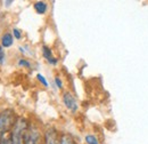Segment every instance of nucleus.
<instances>
[{
	"instance_id": "f03ea898",
	"label": "nucleus",
	"mask_w": 148,
	"mask_h": 144,
	"mask_svg": "<svg viewBox=\"0 0 148 144\" xmlns=\"http://www.w3.org/2000/svg\"><path fill=\"white\" fill-rule=\"evenodd\" d=\"M40 140V134L36 127L27 128L24 135V144H38Z\"/></svg>"
},
{
	"instance_id": "423d86ee",
	"label": "nucleus",
	"mask_w": 148,
	"mask_h": 144,
	"mask_svg": "<svg viewBox=\"0 0 148 144\" xmlns=\"http://www.w3.org/2000/svg\"><path fill=\"white\" fill-rule=\"evenodd\" d=\"M1 44L3 47H10L13 45V36L10 33H5L1 38Z\"/></svg>"
},
{
	"instance_id": "9b49d317",
	"label": "nucleus",
	"mask_w": 148,
	"mask_h": 144,
	"mask_svg": "<svg viewBox=\"0 0 148 144\" xmlns=\"http://www.w3.org/2000/svg\"><path fill=\"white\" fill-rule=\"evenodd\" d=\"M37 77H38V80H39V81H40V82H41L43 86H46V87L48 86V81L46 80V78H45V77H43L41 73H38Z\"/></svg>"
},
{
	"instance_id": "1a4fd4ad",
	"label": "nucleus",
	"mask_w": 148,
	"mask_h": 144,
	"mask_svg": "<svg viewBox=\"0 0 148 144\" xmlns=\"http://www.w3.org/2000/svg\"><path fill=\"white\" fill-rule=\"evenodd\" d=\"M86 142L88 144H99L97 137L93 136V135H87V136H86Z\"/></svg>"
},
{
	"instance_id": "f257e3e1",
	"label": "nucleus",
	"mask_w": 148,
	"mask_h": 144,
	"mask_svg": "<svg viewBox=\"0 0 148 144\" xmlns=\"http://www.w3.org/2000/svg\"><path fill=\"white\" fill-rule=\"evenodd\" d=\"M14 112L12 110H6L0 113V135L10 132V129L15 125Z\"/></svg>"
},
{
	"instance_id": "9d476101",
	"label": "nucleus",
	"mask_w": 148,
	"mask_h": 144,
	"mask_svg": "<svg viewBox=\"0 0 148 144\" xmlns=\"http://www.w3.org/2000/svg\"><path fill=\"white\" fill-rule=\"evenodd\" d=\"M60 144H75V143H74V141L72 140L71 136H69V135H63Z\"/></svg>"
},
{
	"instance_id": "ddd939ff",
	"label": "nucleus",
	"mask_w": 148,
	"mask_h": 144,
	"mask_svg": "<svg viewBox=\"0 0 148 144\" xmlns=\"http://www.w3.org/2000/svg\"><path fill=\"white\" fill-rule=\"evenodd\" d=\"M13 35H14V37H15L16 39H21V37H22L21 31L17 30V29H14V30H13Z\"/></svg>"
},
{
	"instance_id": "39448f33",
	"label": "nucleus",
	"mask_w": 148,
	"mask_h": 144,
	"mask_svg": "<svg viewBox=\"0 0 148 144\" xmlns=\"http://www.w3.org/2000/svg\"><path fill=\"white\" fill-rule=\"evenodd\" d=\"M42 53H43V56H45V58L50 63V64H57V62H58V60L54 57V55H53V52H51V49L49 48V47H47V46H43L42 47Z\"/></svg>"
},
{
	"instance_id": "20e7f679",
	"label": "nucleus",
	"mask_w": 148,
	"mask_h": 144,
	"mask_svg": "<svg viewBox=\"0 0 148 144\" xmlns=\"http://www.w3.org/2000/svg\"><path fill=\"white\" fill-rule=\"evenodd\" d=\"M45 140H46V144H60V141H62V138L58 137V133L54 128L47 130Z\"/></svg>"
},
{
	"instance_id": "0eeeda50",
	"label": "nucleus",
	"mask_w": 148,
	"mask_h": 144,
	"mask_svg": "<svg viewBox=\"0 0 148 144\" xmlns=\"http://www.w3.org/2000/svg\"><path fill=\"white\" fill-rule=\"evenodd\" d=\"M0 144H13L12 132H7V133L0 135Z\"/></svg>"
},
{
	"instance_id": "f8f14e48",
	"label": "nucleus",
	"mask_w": 148,
	"mask_h": 144,
	"mask_svg": "<svg viewBox=\"0 0 148 144\" xmlns=\"http://www.w3.org/2000/svg\"><path fill=\"white\" fill-rule=\"evenodd\" d=\"M18 65L19 66H25V68H30V62H27L26 60H24V58H21L18 61Z\"/></svg>"
},
{
	"instance_id": "2eb2a0df",
	"label": "nucleus",
	"mask_w": 148,
	"mask_h": 144,
	"mask_svg": "<svg viewBox=\"0 0 148 144\" xmlns=\"http://www.w3.org/2000/svg\"><path fill=\"white\" fill-rule=\"evenodd\" d=\"M3 61H5V52H3V49L0 47V65L3 63Z\"/></svg>"
},
{
	"instance_id": "6e6552de",
	"label": "nucleus",
	"mask_w": 148,
	"mask_h": 144,
	"mask_svg": "<svg viewBox=\"0 0 148 144\" xmlns=\"http://www.w3.org/2000/svg\"><path fill=\"white\" fill-rule=\"evenodd\" d=\"M34 9L37 10V13H39V14H45L46 10H47V5L43 1H38V2L34 3Z\"/></svg>"
},
{
	"instance_id": "7ed1b4c3",
	"label": "nucleus",
	"mask_w": 148,
	"mask_h": 144,
	"mask_svg": "<svg viewBox=\"0 0 148 144\" xmlns=\"http://www.w3.org/2000/svg\"><path fill=\"white\" fill-rule=\"evenodd\" d=\"M63 101H64V104L66 105V108L71 111L75 112L77 110V103H76V100L74 98V96L71 93H65L64 96H63Z\"/></svg>"
},
{
	"instance_id": "4468645a",
	"label": "nucleus",
	"mask_w": 148,
	"mask_h": 144,
	"mask_svg": "<svg viewBox=\"0 0 148 144\" xmlns=\"http://www.w3.org/2000/svg\"><path fill=\"white\" fill-rule=\"evenodd\" d=\"M55 82H56V86H57L59 89L63 87V82H62V80H60L58 77H56V78H55Z\"/></svg>"
}]
</instances>
